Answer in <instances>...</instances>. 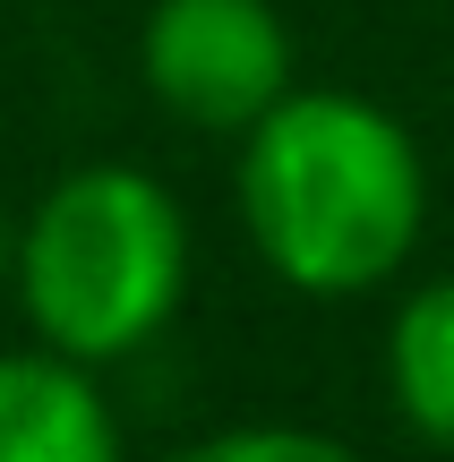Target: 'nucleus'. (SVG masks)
Instances as JSON below:
<instances>
[{
	"instance_id": "f257e3e1",
	"label": "nucleus",
	"mask_w": 454,
	"mask_h": 462,
	"mask_svg": "<svg viewBox=\"0 0 454 462\" xmlns=\"http://www.w3.org/2000/svg\"><path fill=\"white\" fill-rule=\"evenodd\" d=\"M232 198L274 282L309 300H352L394 282L421 248L429 163L386 103L352 86H292L240 137Z\"/></svg>"
},
{
	"instance_id": "f03ea898",
	"label": "nucleus",
	"mask_w": 454,
	"mask_h": 462,
	"mask_svg": "<svg viewBox=\"0 0 454 462\" xmlns=\"http://www.w3.org/2000/svg\"><path fill=\"white\" fill-rule=\"evenodd\" d=\"M189 291V215L137 163H78L17 223V309L34 343L112 368L171 326Z\"/></svg>"
},
{
	"instance_id": "7ed1b4c3",
	"label": "nucleus",
	"mask_w": 454,
	"mask_h": 462,
	"mask_svg": "<svg viewBox=\"0 0 454 462\" xmlns=\"http://www.w3.org/2000/svg\"><path fill=\"white\" fill-rule=\"evenodd\" d=\"M137 69L171 120L215 137H249L301 86L274 0H154L137 26Z\"/></svg>"
},
{
	"instance_id": "20e7f679",
	"label": "nucleus",
	"mask_w": 454,
	"mask_h": 462,
	"mask_svg": "<svg viewBox=\"0 0 454 462\" xmlns=\"http://www.w3.org/2000/svg\"><path fill=\"white\" fill-rule=\"evenodd\" d=\"M0 462H129L95 368L69 351H0Z\"/></svg>"
},
{
	"instance_id": "39448f33",
	"label": "nucleus",
	"mask_w": 454,
	"mask_h": 462,
	"mask_svg": "<svg viewBox=\"0 0 454 462\" xmlns=\"http://www.w3.org/2000/svg\"><path fill=\"white\" fill-rule=\"evenodd\" d=\"M386 394L421 446L454 454V274H429L403 291L386 326Z\"/></svg>"
},
{
	"instance_id": "423d86ee",
	"label": "nucleus",
	"mask_w": 454,
	"mask_h": 462,
	"mask_svg": "<svg viewBox=\"0 0 454 462\" xmlns=\"http://www.w3.org/2000/svg\"><path fill=\"white\" fill-rule=\"evenodd\" d=\"M163 462H360V454L343 437L292 429V420H257V429H215V437H198V446H181Z\"/></svg>"
},
{
	"instance_id": "0eeeda50",
	"label": "nucleus",
	"mask_w": 454,
	"mask_h": 462,
	"mask_svg": "<svg viewBox=\"0 0 454 462\" xmlns=\"http://www.w3.org/2000/svg\"><path fill=\"white\" fill-rule=\"evenodd\" d=\"M0 282H17V223H9V206H0Z\"/></svg>"
}]
</instances>
